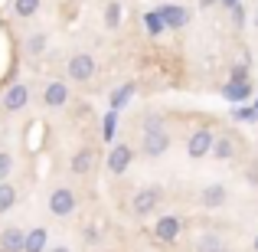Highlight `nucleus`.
I'll return each instance as SVG.
<instances>
[{
    "instance_id": "1",
    "label": "nucleus",
    "mask_w": 258,
    "mask_h": 252,
    "mask_svg": "<svg viewBox=\"0 0 258 252\" xmlns=\"http://www.w3.org/2000/svg\"><path fill=\"white\" fill-rule=\"evenodd\" d=\"M170 151V131H167L160 115H144L141 121V154L144 158H164Z\"/></svg>"
},
{
    "instance_id": "2",
    "label": "nucleus",
    "mask_w": 258,
    "mask_h": 252,
    "mask_svg": "<svg viewBox=\"0 0 258 252\" xmlns=\"http://www.w3.org/2000/svg\"><path fill=\"white\" fill-rule=\"evenodd\" d=\"M160 203H164V187L147 183V187H141L138 193L131 196V213L134 216H151V213H157Z\"/></svg>"
},
{
    "instance_id": "3",
    "label": "nucleus",
    "mask_w": 258,
    "mask_h": 252,
    "mask_svg": "<svg viewBox=\"0 0 258 252\" xmlns=\"http://www.w3.org/2000/svg\"><path fill=\"white\" fill-rule=\"evenodd\" d=\"M95 72H98V63H95L92 53H72L69 63H66V76H69L72 82H79V85L92 82Z\"/></svg>"
},
{
    "instance_id": "4",
    "label": "nucleus",
    "mask_w": 258,
    "mask_h": 252,
    "mask_svg": "<svg viewBox=\"0 0 258 252\" xmlns=\"http://www.w3.org/2000/svg\"><path fill=\"white\" fill-rule=\"evenodd\" d=\"M46 207H49L52 216H72L76 207H79V196H76L72 187H56L49 193V200H46Z\"/></svg>"
},
{
    "instance_id": "5",
    "label": "nucleus",
    "mask_w": 258,
    "mask_h": 252,
    "mask_svg": "<svg viewBox=\"0 0 258 252\" xmlns=\"http://www.w3.org/2000/svg\"><path fill=\"white\" fill-rule=\"evenodd\" d=\"M213 141H216V134L209 131V128H196V131H189V138H186V154L193 161L209 158V154H213Z\"/></svg>"
},
{
    "instance_id": "6",
    "label": "nucleus",
    "mask_w": 258,
    "mask_h": 252,
    "mask_svg": "<svg viewBox=\"0 0 258 252\" xmlns=\"http://www.w3.org/2000/svg\"><path fill=\"white\" fill-rule=\"evenodd\" d=\"M131 164H134V147H131V144H124V141H114L111 151H108V174L121 177Z\"/></svg>"
},
{
    "instance_id": "7",
    "label": "nucleus",
    "mask_w": 258,
    "mask_h": 252,
    "mask_svg": "<svg viewBox=\"0 0 258 252\" xmlns=\"http://www.w3.org/2000/svg\"><path fill=\"white\" fill-rule=\"evenodd\" d=\"M0 105H4V112H23L26 105H30V85L26 82H13L4 88V98H0Z\"/></svg>"
},
{
    "instance_id": "8",
    "label": "nucleus",
    "mask_w": 258,
    "mask_h": 252,
    "mask_svg": "<svg viewBox=\"0 0 258 252\" xmlns=\"http://www.w3.org/2000/svg\"><path fill=\"white\" fill-rule=\"evenodd\" d=\"M196 200H200L203 210H222L229 203V187H226V183H206Z\"/></svg>"
},
{
    "instance_id": "9",
    "label": "nucleus",
    "mask_w": 258,
    "mask_h": 252,
    "mask_svg": "<svg viewBox=\"0 0 258 252\" xmlns=\"http://www.w3.org/2000/svg\"><path fill=\"white\" fill-rule=\"evenodd\" d=\"M95 164H98V151H95L92 144H82L76 154H72V161H69V170L76 177H85V174H92Z\"/></svg>"
},
{
    "instance_id": "10",
    "label": "nucleus",
    "mask_w": 258,
    "mask_h": 252,
    "mask_svg": "<svg viewBox=\"0 0 258 252\" xmlns=\"http://www.w3.org/2000/svg\"><path fill=\"white\" fill-rule=\"evenodd\" d=\"M157 17H160V23H164L167 30H183V26L189 23V10H186V7H180V4L157 7Z\"/></svg>"
},
{
    "instance_id": "11",
    "label": "nucleus",
    "mask_w": 258,
    "mask_h": 252,
    "mask_svg": "<svg viewBox=\"0 0 258 252\" xmlns=\"http://www.w3.org/2000/svg\"><path fill=\"white\" fill-rule=\"evenodd\" d=\"M183 233V220L180 216H160L157 223H154V236H157L160 242H176Z\"/></svg>"
},
{
    "instance_id": "12",
    "label": "nucleus",
    "mask_w": 258,
    "mask_h": 252,
    "mask_svg": "<svg viewBox=\"0 0 258 252\" xmlns=\"http://www.w3.org/2000/svg\"><path fill=\"white\" fill-rule=\"evenodd\" d=\"M43 102H46V108H62L66 102H69V85H66L62 79H52V82H46Z\"/></svg>"
},
{
    "instance_id": "13",
    "label": "nucleus",
    "mask_w": 258,
    "mask_h": 252,
    "mask_svg": "<svg viewBox=\"0 0 258 252\" xmlns=\"http://www.w3.org/2000/svg\"><path fill=\"white\" fill-rule=\"evenodd\" d=\"M235 154H239V138H235L232 131L219 134V138L213 141V158L216 161H232Z\"/></svg>"
},
{
    "instance_id": "14",
    "label": "nucleus",
    "mask_w": 258,
    "mask_h": 252,
    "mask_svg": "<svg viewBox=\"0 0 258 252\" xmlns=\"http://www.w3.org/2000/svg\"><path fill=\"white\" fill-rule=\"evenodd\" d=\"M23 239H26V233L20 226L0 229V252H23Z\"/></svg>"
},
{
    "instance_id": "15",
    "label": "nucleus",
    "mask_w": 258,
    "mask_h": 252,
    "mask_svg": "<svg viewBox=\"0 0 258 252\" xmlns=\"http://www.w3.org/2000/svg\"><path fill=\"white\" fill-rule=\"evenodd\" d=\"M49 249V233L43 226H33L23 239V252H46Z\"/></svg>"
},
{
    "instance_id": "16",
    "label": "nucleus",
    "mask_w": 258,
    "mask_h": 252,
    "mask_svg": "<svg viewBox=\"0 0 258 252\" xmlns=\"http://www.w3.org/2000/svg\"><path fill=\"white\" fill-rule=\"evenodd\" d=\"M46 46H49V33H46V30H33L30 36L23 39L26 56H43V53H46Z\"/></svg>"
},
{
    "instance_id": "17",
    "label": "nucleus",
    "mask_w": 258,
    "mask_h": 252,
    "mask_svg": "<svg viewBox=\"0 0 258 252\" xmlns=\"http://www.w3.org/2000/svg\"><path fill=\"white\" fill-rule=\"evenodd\" d=\"M193 249L196 252H222V249H226V242H222L219 233H200V236H196V242H193Z\"/></svg>"
},
{
    "instance_id": "18",
    "label": "nucleus",
    "mask_w": 258,
    "mask_h": 252,
    "mask_svg": "<svg viewBox=\"0 0 258 252\" xmlns=\"http://www.w3.org/2000/svg\"><path fill=\"white\" fill-rule=\"evenodd\" d=\"M17 200H20L17 187H13L10 180H4V183H0V216H4V213H10V210L17 207Z\"/></svg>"
},
{
    "instance_id": "19",
    "label": "nucleus",
    "mask_w": 258,
    "mask_h": 252,
    "mask_svg": "<svg viewBox=\"0 0 258 252\" xmlns=\"http://www.w3.org/2000/svg\"><path fill=\"white\" fill-rule=\"evenodd\" d=\"M134 92H138V88H134V82H124L121 88H114V92H111V112H121V108H124L127 102L134 98Z\"/></svg>"
},
{
    "instance_id": "20",
    "label": "nucleus",
    "mask_w": 258,
    "mask_h": 252,
    "mask_svg": "<svg viewBox=\"0 0 258 252\" xmlns=\"http://www.w3.org/2000/svg\"><path fill=\"white\" fill-rule=\"evenodd\" d=\"M222 95H226L229 102H245L248 95H252V82H226Z\"/></svg>"
},
{
    "instance_id": "21",
    "label": "nucleus",
    "mask_w": 258,
    "mask_h": 252,
    "mask_svg": "<svg viewBox=\"0 0 258 252\" xmlns=\"http://www.w3.org/2000/svg\"><path fill=\"white\" fill-rule=\"evenodd\" d=\"M39 7H43V0H13V13H17L20 20H30L39 13Z\"/></svg>"
},
{
    "instance_id": "22",
    "label": "nucleus",
    "mask_w": 258,
    "mask_h": 252,
    "mask_svg": "<svg viewBox=\"0 0 258 252\" xmlns=\"http://www.w3.org/2000/svg\"><path fill=\"white\" fill-rule=\"evenodd\" d=\"M114 128H118V112H108V118L101 121V138L111 144L114 141Z\"/></svg>"
},
{
    "instance_id": "23",
    "label": "nucleus",
    "mask_w": 258,
    "mask_h": 252,
    "mask_svg": "<svg viewBox=\"0 0 258 252\" xmlns=\"http://www.w3.org/2000/svg\"><path fill=\"white\" fill-rule=\"evenodd\" d=\"M118 23H121V4H108L105 7V26H108V30H114Z\"/></svg>"
},
{
    "instance_id": "24",
    "label": "nucleus",
    "mask_w": 258,
    "mask_h": 252,
    "mask_svg": "<svg viewBox=\"0 0 258 252\" xmlns=\"http://www.w3.org/2000/svg\"><path fill=\"white\" fill-rule=\"evenodd\" d=\"M10 174H13V154L10 151H0V183L10 180Z\"/></svg>"
},
{
    "instance_id": "25",
    "label": "nucleus",
    "mask_w": 258,
    "mask_h": 252,
    "mask_svg": "<svg viewBox=\"0 0 258 252\" xmlns=\"http://www.w3.org/2000/svg\"><path fill=\"white\" fill-rule=\"evenodd\" d=\"M147 30H151V33H154V36H157V33H160V30H164V23H160V17H157V10H154V13H147Z\"/></svg>"
},
{
    "instance_id": "26",
    "label": "nucleus",
    "mask_w": 258,
    "mask_h": 252,
    "mask_svg": "<svg viewBox=\"0 0 258 252\" xmlns=\"http://www.w3.org/2000/svg\"><path fill=\"white\" fill-rule=\"evenodd\" d=\"M232 20H235L239 26L245 23V10H242V4H239V7H232Z\"/></svg>"
},
{
    "instance_id": "27",
    "label": "nucleus",
    "mask_w": 258,
    "mask_h": 252,
    "mask_svg": "<svg viewBox=\"0 0 258 252\" xmlns=\"http://www.w3.org/2000/svg\"><path fill=\"white\" fill-rule=\"evenodd\" d=\"M245 177H248V183H258V164H252L245 170Z\"/></svg>"
},
{
    "instance_id": "28",
    "label": "nucleus",
    "mask_w": 258,
    "mask_h": 252,
    "mask_svg": "<svg viewBox=\"0 0 258 252\" xmlns=\"http://www.w3.org/2000/svg\"><path fill=\"white\" fill-rule=\"evenodd\" d=\"M46 252H72V249H69V246H49Z\"/></svg>"
},
{
    "instance_id": "29",
    "label": "nucleus",
    "mask_w": 258,
    "mask_h": 252,
    "mask_svg": "<svg viewBox=\"0 0 258 252\" xmlns=\"http://www.w3.org/2000/svg\"><path fill=\"white\" fill-rule=\"evenodd\" d=\"M222 7H226V10H232V7H239V0H222Z\"/></svg>"
},
{
    "instance_id": "30",
    "label": "nucleus",
    "mask_w": 258,
    "mask_h": 252,
    "mask_svg": "<svg viewBox=\"0 0 258 252\" xmlns=\"http://www.w3.org/2000/svg\"><path fill=\"white\" fill-rule=\"evenodd\" d=\"M252 252H258V233H255V239H252Z\"/></svg>"
},
{
    "instance_id": "31",
    "label": "nucleus",
    "mask_w": 258,
    "mask_h": 252,
    "mask_svg": "<svg viewBox=\"0 0 258 252\" xmlns=\"http://www.w3.org/2000/svg\"><path fill=\"white\" fill-rule=\"evenodd\" d=\"M252 23H255V26H258V10H255V20H252Z\"/></svg>"
}]
</instances>
